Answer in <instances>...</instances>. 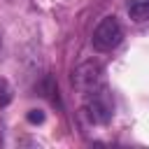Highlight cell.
I'll use <instances>...</instances> for the list:
<instances>
[{"mask_svg": "<svg viewBox=\"0 0 149 149\" xmlns=\"http://www.w3.org/2000/svg\"><path fill=\"white\" fill-rule=\"evenodd\" d=\"M84 98H86L84 109H86L88 121H91V123H98V126L109 123V119H112V114H114V100H112V93L107 91V86L102 84L100 88H95L93 93H88V95H84Z\"/></svg>", "mask_w": 149, "mask_h": 149, "instance_id": "1", "label": "cell"}, {"mask_svg": "<svg viewBox=\"0 0 149 149\" xmlns=\"http://www.w3.org/2000/svg\"><path fill=\"white\" fill-rule=\"evenodd\" d=\"M121 40H123V28L116 21V16H105L95 26L91 44H93L95 51H112V49H116L121 44Z\"/></svg>", "mask_w": 149, "mask_h": 149, "instance_id": "2", "label": "cell"}, {"mask_svg": "<svg viewBox=\"0 0 149 149\" xmlns=\"http://www.w3.org/2000/svg\"><path fill=\"white\" fill-rule=\"evenodd\" d=\"M105 81H102V65L95 63V61H86L81 65H77L72 70V86L81 93V95H88L93 93L95 88H100Z\"/></svg>", "mask_w": 149, "mask_h": 149, "instance_id": "3", "label": "cell"}, {"mask_svg": "<svg viewBox=\"0 0 149 149\" xmlns=\"http://www.w3.org/2000/svg\"><path fill=\"white\" fill-rule=\"evenodd\" d=\"M128 16L137 23L149 21V0H130L128 2Z\"/></svg>", "mask_w": 149, "mask_h": 149, "instance_id": "4", "label": "cell"}, {"mask_svg": "<svg viewBox=\"0 0 149 149\" xmlns=\"http://www.w3.org/2000/svg\"><path fill=\"white\" fill-rule=\"evenodd\" d=\"M37 91H40V95H44V98H49L54 105H61V100H58V86H56V81H54V77H44L40 84H37Z\"/></svg>", "mask_w": 149, "mask_h": 149, "instance_id": "5", "label": "cell"}, {"mask_svg": "<svg viewBox=\"0 0 149 149\" xmlns=\"http://www.w3.org/2000/svg\"><path fill=\"white\" fill-rule=\"evenodd\" d=\"M9 102H12V86L5 79H0V107H7Z\"/></svg>", "mask_w": 149, "mask_h": 149, "instance_id": "6", "label": "cell"}, {"mask_svg": "<svg viewBox=\"0 0 149 149\" xmlns=\"http://www.w3.org/2000/svg\"><path fill=\"white\" fill-rule=\"evenodd\" d=\"M28 121H30V123H42V121H44V112L30 109V112H28Z\"/></svg>", "mask_w": 149, "mask_h": 149, "instance_id": "7", "label": "cell"}]
</instances>
